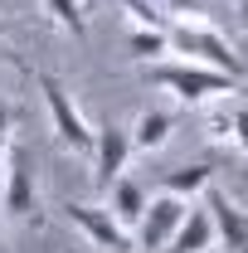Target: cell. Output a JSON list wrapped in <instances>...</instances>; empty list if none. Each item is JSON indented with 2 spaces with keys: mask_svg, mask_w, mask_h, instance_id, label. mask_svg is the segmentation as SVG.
Masks as SVG:
<instances>
[{
  "mask_svg": "<svg viewBox=\"0 0 248 253\" xmlns=\"http://www.w3.org/2000/svg\"><path fill=\"white\" fill-rule=\"evenodd\" d=\"M146 83H156V88H165V93L175 97L180 107H205V102H214V97H234V73H219V68H209V63H165L156 59L146 63Z\"/></svg>",
  "mask_w": 248,
  "mask_h": 253,
  "instance_id": "1",
  "label": "cell"
},
{
  "mask_svg": "<svg viewBox=\"0 0 248 253\" xmlns=\"http://www.w3.org/2000/svg\"><path fill=\"white\" fill-rule=\"evenodd\" d=\"M0 210L20 224H39V190H34V156L10 136L5 170H0Z\"/></svg>",
  "mask_w": 248,
  "mask_h": 253,
  "instance_id": "2",
  "label": "cell"
},
{
  "mask_svg": "<svg viewBox=\"0 0 248 253\" xmlns=\"http://www.w3.org/2000/svg\"><path fill=\"white\" fill-rule=\"evenodd\" d=\"M170 54H185L190 63H209V68L234 73V78L248 73L244 59L234 54V44H229L214 25H170Z\"/></svg>",
  "mask_w": 248,
  "mask_h": 253,
  "instance_id": "3",
  "label": "cell"
},
{
  "mask_svg": "<svg viewBox=\"0 0 248 253\" xmlns=\"http://www.w3.org/2000/svg\"><path fill=\"white\" fill-rule=\"evenodd\" d=\"M34 83H39V93H44V102H49V122H54V131H59V141L68 146V151H93V126H88V117L73 107V97H68V88H63L54 73H34Z\"/></svg>",
  "mask_w": 248,
  "mask_h": 253,
  "instance_id": "4",
  "label": "cell"
},
{
  "mask_svg": "<svg viewBox=\"0 0 248 253\" xmlns=\"http://www.w3.org/2000/svg\"><path fill=\"white\" fill-rule=\"evenodd\" d=\"M185 210H190V200L170 195V190L151 195V200H146V214H141V224H136V244H131V249H141V253H165L170 234H175L180 219H185Z\"/></svg>",
  "mask_w": 248,
  "mask_h": 253,
  "instance_id": "5",
  "label": "cell"
},
{
  "mask_svg": "<svg viewBox=\"0 0 248 253\" xmlns=\"http://www.w3.org/2000/svg\"><path fill=\"white\" fill-rule=\"evenodd\" d=\"M68 224L93 244V249H107V253H131V229L112 219V210L107 205H68Z\"/></svg>",
  "mask_w": 248,
  "mask_h": 253,
  "instance_id": "6",
  "label": "cell"
},
{
  "mask_svg": "<svg viewBox=\"0 0 248 253\" xmlns=\"http://www.w3.org/2000/svg\"><path fill=\"white\" fill-rule=\"evenodd\" d=\"M93 185L107 195V185L117 180V175H126V161H131V131L117 122H107V126H97V136H93Z\"/></svg>",
  "mask_w": 248,
  "mask_h": 253,
  "instance_id": "7",
  "label": "cell"
},
{
  "mask_svg": "<svg viewBox=\"0 0 248 253\" xmlns=\"http://www.w3.org/2000/svg\"><path fill=\"white\" fill-rule=\"evenodd\" d=\"M205 205H209V214H214V234L219 244L229 253H248V210L244 205H234L224 190H205Z\"/></svg>",
  "mask_w": 248,
  "mask_h": 253,
  "instance_id": "8",
  "label": "cell"
},
{
  "mask_svg": "<svg viewBox=\"0 0 248 253\" xmlns=\"http://www.w3.org/2000/svg\"><path fill=\"white\" fill-rule=\"evenodd\" d=\"M214 244H219V234H214V214H209V205H205V210L190 205L185 219H180V229L170 234L165 253H209Z\"/></svg>",
  "mask_w": 248,
  "mask_h": 253,
  "instance_id": "9",
  "label": "cell"
},
{
  "mask_svg": "<svg viewBox=\"0 0 248 253\" xmlns=\"http://www.w3.org/2000/svg\"><path fill=\"white\" fill-rule=\"evenodd\" d=\"M146 200H151V195L136 185V180H126V175H117V180L107 185V210H112V219L122 224V229H136V224H141Z\"/></svg>",
  "mask_w": 248,
  "mask_h": 253,
  "instance_id": "10",
  "label": "cell"
},
{
  "mask_svg": "<svg viewBox=\"0 0 248 253\" xmlns=\"http://www.w3.org/2000/svg\"><path fill=\"white\" fill-rule=\"evenodd\" d=\"M126 131H131V151H146V156H151V151H161V146L170 141L175 117H170V112H151V107H146V112L126 126Z\"/></svg>",
  "mask_w": 248,
  "mask_h": 253,
  "instance_id": "11",
  "label": "cell"
},
{
  "mask_svg": "<svg viewBox=\"0 0 248 253\" xmlns=\"http://www.w3.org/2000/svg\"><path fill=\"white\" fill-rule=\"evenodd\" d=\"M209 185H214V166H180V170L165 175V190L180 195V200H195V195H205Z\"/></svg>",
  "mask_w": 248,
  "mask_h": 253,
  "instance_id": "12",
  "label": "cell"
},
{
  "mask_svg": "<svg viewBox=\"0 0 248 253\" xmlns=\"http://www.w3.org/2000/svg\"><path fill=\"white\" fill-rule=\"evenodd\" d=\"M44 10H49V20H54L63 34H73V39L88 34V5H83V0H44Z\"/></svg>",
  "mask_w": 248,
  "mask_h": 253,
  "instance_id": "13",
  "label": "cell"
},
{
  "mask_svg": "<svg viewBox=\"0 0 248 253\" xmlns=\"http://www.w3.org/2000/svg\"><path fill=\"white\" fill-rule=\"evenodd\" d=\"M205 107H209V131H205V136H209V141H214V146H234V102H229V97H214V102H205Z\"/></svg>",
  "mask_w": 248,
  "mask_h": 253,
  "instance_id": "14",
  "label": "cell"
},
{
  "mask_svg": "<svg viewBox=\"0 0 248 253\" xmlns=\"http://www.w3.org/2000/svg\"><path fill=\"white\" fill-rule=\"evenodd\" d=\"M131 54L141 63H156L170 54V30H131Z\"/></svg>",
  "mask_w": 248,
  "mask_h": 253,
  "instance_id": "15",
  "label": "cell"
},
{
  "mask_svg": "<svg viewBox=\"0 0 248 253\" xmlns=\"http://www.w3.org/2000/svg\"><path fill=\"white\" fill-rule=\"evenodd\" d=\"M122 10H126V20H131L136 30H170L161 0H122Z\"/></svg>",
  "mask_w": 248,
  "mask_h": 253,
  "instance_id": "16",
  "label": "cell"
},
{
  "mask_svg": "<svg viewBox=\"0 0 248 253\" xmlns=\"http://www.w3.org/2000/svg\"><path fill=\"white\" fill-rule=\"evenodd\" d=\"M161 10H165L170 25H209L205 0H161Z\"/></svg>",
  "mask_w": 248,
  "mask_h": 253,
  "instance_id": "17",
  "label": "cell"
},
{
  "mask_svg": "<svg viewBox=\"0 0 248 253\" xmlns=\"http://www.w3.org/2000/svg\"><path fill=\"white\" fill-rule=\"evenodd\" d=\"M234 146L248 156V102H234Z\"/></svg>",
  "mask_w": 248,
  "mask_h": 253,
  "instance_id": "18",
  "label": "cell"
},
{
  "mask_svg": "<svg viewBox=\"0 0 248 253\" xmlns=\"http://www.w3.org/2000/svg\"><path fill=\"white\" fill-rule=\"evenodd\" d=\"M0 136H10V102L0 97Z\"/></svg>",
  "mask_w": 248,
  "mask_h": 253,
  "instance_id": "19",
  "label": "cell"
},
{
  "mask_svg": "<svg viewBox=\"0 0 248 253\" xmlns=\"http://www.w3.org/2000/svg\"><path fill=\"white\" fill-rule=\"evenodd\" d=\"M5 151H10V136H0V170H5Z\"/></svg>",
  "mask_w": 248,
  "mask_h": 253,
  "instance_id": "20",
  "label": "cell"
},
{
  "mask_svg": "<svg viewBox=\"0 0 248 253\" xmlns=\"http://www.w3.org/2000/svg\"><path fill=\"white\" fill-rule=\"evenodd\" d=\"M239 15H244V25H248V0H244V5H239Z\"/></svg>",
  "mask_w": 248,
  "mask_h": 253,
  "instance_id": "21",
  "label": "cell"
},
{
  "mask_svg": "<svg viewBox=\"0 0 248 253\" xmlns=\"http://www.w3.org/2000/svg\"><path fill=\"white\" fill-rule=\"evenodd\" d=\"M0 253H5V224H0Z\"/></svg>",
  "mask_w": 248,
  "mask_h": 253,
  "instance_id": "22",
  "label": "cell"
},
{
  "mask_svg": "<svg viewBox=\"0 0 248 253\" xmlns=\"http://www.w3.org/2000/svg\"><path fill=\"white\" fill-rule=\"evenodd\" d=\"M83 5H93V0H83Z\"/></svg>",
  "mask_w": 248,
  "mask_h": 253,
  "instance_id": "23",
  "label": "cell"
},
{
  "mask_svg": "<svg viewBox=\"0 0 248 253\" xmlns=\"http://www.w3.org/2000/svg\"><path fill=\"white\" fill-rule=\"evenodd\" d=\"M244 210H248V205H244Z\"/></svg>",
  "mask_w": 248,
  "mask_h": 253,
  "instance_id": "24",
  "label": "cell"
}]
</instances>
